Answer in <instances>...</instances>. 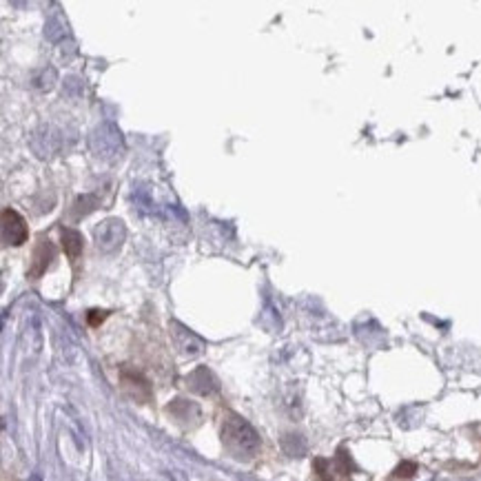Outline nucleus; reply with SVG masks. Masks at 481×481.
Returning <instances> with one entry per match:
<instances>
[{
	"instance_id": "f257e3e1",
	"label": "nucleus",
	"mask_w": 481,
	"mask_h": 481,
	"mask_svg": "<svg viewBox=\"0 0 481 481\" xmlns=\"http://www.w3.org/2000/svg\"><path fill=\"white\" fill-rule=\"evenodd\" d=\"M222 444L240 462L253 460L262 448L260 435L240 415H227V419L222 421Z\"/></svg>"
},
{
	"instance_id": "f03ea898",
	"label": "nucleus",
	"mask_w": 481,
	"mask_h": 481,
	"mask_svg": "<svg viewBox=\"0 0 481 481\" xmlns=\"http://www.w3.org/2000/svg\"><path fill=\"white\" fill-rule=\"evenodd\" d=\"M94 236H96L98 249H103V251L111 253V251H116L122 242H125L127 231H125V225H122L120 220L109 218V220H105L100 227H96Z\"/></svg>"
},
{
	"instance_id": "7ed1b4c3",
	"label": "nucleus",
	"mask_w": 481,
	"mask_h": 481,
	"mask_svg": "<svg viewBox=\"0 0 481 481\" xmlns=\"http://www.w3.org/2000/svg\"><path fill=\"white\" fill-rule=\"evenodd\" d=\"M29 238V229L27 222L18 211L14 209H5L3 211V240L9 246H20L22 242H27Z\"/></svg>"
},
{
	"instance_id": "20e7f679",
	"label": "nucleus",
	"mask_w": 481,
	"mask_h": 481,
	"mask_svg": "<svg viewBox=\"0 0 481 481\" xmlns=\"http://www.w3.org/2000/svg\"><path fill=\"white\" fill-rule=\"evenodd\" d=\"M55 260V249L51 240L47 238H40L36 249H33V255H31V264H29V275L31 277H40L47 273V268L51 266V262Z\"/></svg>"
},
{
	"instance_id": "39448f33",
	"label": "nucleus",
	"mask_w": 481,
	"mask_h": 481,
	"mask_svg": "<svg viewBox=\"0 0 481 481\" xmlns=\"http://www.w3.org/2000/svg\"><path fill=\"white\" fill-rule=\"evenodd\" d=\"M186 382H189V386H191V390H195V393H200V395H213L218 390V379L207 366L195 368V371L189 375Z\"/></svg>"
},
{
	"instance_id": "423d86ee",
	"label": "nucleus",
	"mask_w": 481,
	"mask_h": 481,
	"mask_svg": "<svg viewBox=\"0 0 481 481\" xmlns=\"http://www.w3.org/2000/svg\"><path fill=\"white\" fill-rule=\"evenodd\" d=\"M173 338H175V344H177V349H180L184 355H191V357H195V355H200L204 351V344L200 342L195 335L191 333V331H186V329H182L180 324H173Z\"/></svg>"
},
{
	"instance_id": "0eeeda50",
	"label": "nucleus",
	"mask_w": 481,
	"mask_h": 481,
	"mask_svg": "<svg viewBox=\"0 0 481 481\" xmlns=\"http://www.w3.org/2000/svg\"><path fill=\"white\" fill-rule=\"evenodd\" d=\"M169 412L182 423H193L195 419H200V408L193 401H186V399H175L169 404Z\"/></svg>"
},
{
	"instance_id": "6e6552de",
	"label": "nucleus",
	"mask_w": 481,
	"mask_h": 481,
	"mask_svg": "<svg viewBox=\"0 0 481 481\" xmlns=\"http://www.w3.org/2000/svg\"><path fill=\"white\" fill-rule=\"evenodd\" d=\"M62 249L69 260H78V255L85 249V240L76 229H62Z\"/></svg>"
},
{
	"instance_id": "1a4fd4ad",
	"label": "nucleus",
	"mask_w": 481,
	"mask_h": 481,
	"mask_svg": "<svg viewBox=\"0 0 481 481\" xmlns=\"http://www.w3.org/2000/svg\"><path fill=\"white\" fill-rule=\"evenodd\" d=\"M315 471L320 481H338L349 473V468H340L338 462H329V460H317L315 462Z\"/></svg>"
},
{
	"instance_id": "9d476101",
	"label": "nucleus",
	"mask_w": 481,
	"mask_h": 481,
	"mask_svg": "<svg viewBox=\"0 0 481 481\" xmlns=\"http://www.w3.org/2000/svg\"><path fill=\"white\" fill-rule=\"evenodd\" d=\"M282 448L290 457H301V455L306 453V441L301 439L299 435H286L284 441H282Z\"/></svg>"
},
{
	"instance_id": "9b49d317",
	"label": "nucleus",
	"mask_w": 481,
	"mask_h": 481,
	"mask_svg": "<svg viewBox=\"0 0 481 481\" xmlns=\"http://www.w3.org/2000/svg\"><path fill=\"white\" fill-rule=\"evenodd\" d=\"M96 198L94 195H82V198H78L76 200V216L80 218V216H87L89 211H94L96 209Z\"/></svg>"
},
{
	"instance_id": "f8f14e48",
	"label": "nucleus",
	"mask_w": 481,
	"mask_h": 481,
	"mask_svg": "<svg viewBox=\"0 0 481 481\" xmlns=\"http://www.w3.org/2000/svg\"><path fill=\"white\" fill-rule=\"evenodd\" d=\"M412 473H415V464H401L395 471V477H412Z\"/></svg>"
},
{
	"instance_id": "ddd939ff",
	"label": "nucleus",
	"mask_w": 481,
	"mask_h": 481,
	"mask_svg": "<svg viewBox=\"0 0 481 481\" xmlns=\"http://www.w3.org/2000/svg\"><path fill=\"white\" fill-rule=\"evenodd\" d=\"M105 317H107L105 311H91V313H89V324H91V326H96V324L103 322Z\"/></svg>"
}]
</instances>
